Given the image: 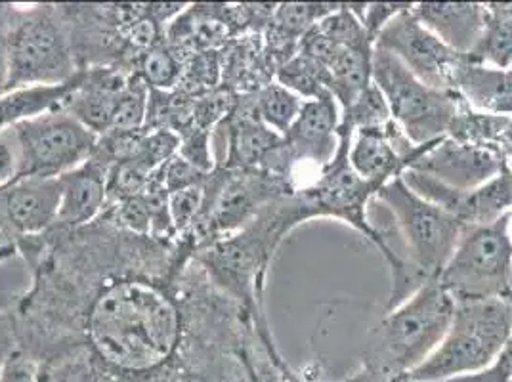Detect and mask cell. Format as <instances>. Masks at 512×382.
<instances>
[{"label": "cell", "instance_id": "obj_22", "mask_svg": "<svg viewBox=\"0 0 512 382\" xmlns=\"http://www.w3.org/2000/svg\"><path fill=\"white\" fill-rule=\"evenodd\" d=\"M373 46L362 44L342 48L329 65L331 94L342 109L352 106L369 85H373Z\"/></svg>", "mask_w": 512, "mask_h": 382}, {"label": "cell", "instance_id": "obj_30", "mask_svg": "<svg viewBox=\"0 0 512 382\" xmlns=\"http://www.w3.org/2000/svg\"><path fill=\"white\" fill-rule=\"evenodd\" d=\"M390 107L386 104V98L383 92L377 88V85L367 86L358 100L350 107L344 109L342 115V125L360 130V128L383 127L390 121Z\"/></svg>", "mask_w": 512, "mask_h": 382}, {"label": "cell", "instance_id": "obj_28", "mask_svg": "<svg viewBox=\"0 0 512 382\" xmlns=\"http://www.w3.org/2000/svg\"><path fill=\"white\" fill-rule=\"evenodd\" d=\"M220 54L216 50L197 52L192 58H188L182 67V77L178 83V90L186 96L203 98L216 90L220 81Z\"/></svg>", "mask_w": 512, "mask_h": 382}, {"label": "cell", "instance_id": "obj_4", "mask_svg": "<svg viewBox=\"0 0 512 382\" xmlns=\"http://www.w3.org/2000/svg\"><path fill=\"white\" fill-rule=\"evenodd\" d=\"M453 312L455 300L438 279L430 281L371 331L365 360L379 373L407 375L448 335Z\"/></svg>", "mask_w": 512, "mask_h": 382}, {"label": "cell", "instance_id": "obj_24", "mask_svg": "<svg viewBox=\"0 0 512 382\" xmlns=\"http://www.w3.org/2000/svg\"><path fill=\"white\" fill-rule=\"evenodd\" d=\"M256 113L262 123L283 138L299 117L304 102L285 86L268 83L255 92Z\"/></svg>", "mask_w": 512, "mask_h": 382}, {"label": "cell", "instance_id": "obj_39", "mask_svg": "<svg viewBox=\"0 0 512 382\" xmlns=\"http://www.w3.org/2000/svg\"><path fill=\"white\" fill-rule=\"evenodd\" d=\"M16 255V247L12 243H6V241H0V260L4 258H10V256Z\"/></svg>", "mask_w": 512, "mask_h": 382}, {"label": "cell", "instance_id": "obj_16", "mask_svg": "<svg viewBox=\"0 0 512 382\" xmlns=\"http://www.w3.org/2000/svg\"><path fill=\"white\" fill-rule=\"evenodd\" d=\"M226 127V170L256 169L281 144V136L266 127L256 113L255 94L237 98Z\"/></svg>", "mask_w": 512, "mask_h": 382}, {"label": "cell", "instance_id": "obj_23", "mask_svg": "<svg viewBox=\"0 0 512 382\" xmlns=\"http://www.w3.org/2000/svg\"><path fill=\"white\" fill-rule=\"evenodd\" d=\"M486 29L472 52L469 64H491L495 69H512V16L507 4H488Z\"/></svg>", "mask_w": 512, "mask_h": 382}, {"label": "cell", "instance_id": "obj_3", "mask_svg": "<svg viewBox=\"0 0 512 382\" xmlns=\"http://www.w3.org/2000/svg\"><path fill=\"white\" fill-rule=\"evenodd\" d=\"M308 218L312 216L299 191L278 197L256 214L241 234L209 249L203 262L220 287L255 312L262 276L279 241Z\"/></svg>", "mask_w": 512, "mask_h": 382}, {"label": "cell", "instance_id": "obj_32", "mask_svg": "<svg viewBox=\"0 0 512 382\" xmlns=\"http://www.w3.org/2000/svg\"><path fill=\"white\" fill-rule=\"evenodd\" d=\"M0 382H44L39 361L22 346L12 348L0 365Z\"/></svg>", "mask_w": 512, "mask_h": 382}, {"label": "cell", "instance_id": "obj_14", "mask_svg": "<svg viewBox=\"0 0 512 382\" xmlns=\"http://www.w3.org/2000/svg\"><path fill=\"white\" fill-rule=\"evenodd\" d=\"M505 163L507 159L497 149L472 146L444 136L434 140L409 170L432 176L449 188L469 191L488 184Z\"/></svg>", "mask_w": 512, "mask_h": 382}, {"label": "cell", "instance_id": "obj_19", "mask_svg": "<svg viewBox=\"0 0 512 382\" xmlns=\"http://www.w3.org/2000/svg\"><path fill=\"white\" fill-rule=\"evenodd\" d=\"M127 81L106 69H86L85 83L69 98L64 109L96 136H104Z\"/></svg>", "mask_w": 512, "mask_h": 382}, {"label": "cell", "instance_id": "obj_26", "mask_svg": "<svg viewBox=\"0 0 512 382\" xmlns=\"http://www.w3.org/2000/svg\"><path fill=\"white\" fill-rule=\"evenodd\" d=\"M150 92V86L144 83V79L138 73H134L119 96V102H117L113 119H111V127L107 132L144 130L146 121H148Z\"/></svg>", "mask_w": 512, "mask_h": 382}, {"label": "cell", "instance_id": "obj_15", "mask_svg": "<svg viewBox=\"0 0 512 382\" xmlns=\"http://www.w3.org/2000/svg\"><path fill=\"white\" fill-rule=\"evenodd\" d=\"M60 203V178L20 180L0 190V220L20 235L41 234L56 224Z\"/></svg>", "mask_w": 512, "mask_h": 382}, {"label": "cell", "instance_id": "obj_9", "mask_svg": "<svg viewBox=\"0 0 512 382\" xmlns=\"http://www.w3.org/2000/svg\"><path fill=\"white\" fill-rule=\"evenodd\" d=\"M20 148L18 180L60 178L92 157L98 138L65 109L52 111L14 127Z\"/></svg>", "mask_w": 512, "mask_h": 382}, {"label": "cell", "instance_id": "obj_38", "mask_svg": "<svg viewBox=\"0 0 512 382\" xmlns=\"http://www.w3.org/2000/svg\"><path fill=\"white\" fill-rule=\"evenodd\" d=\"M8 25V23H6ZM8 75H10V67H8V44H6V29L0 27V96L6 92L8 86Z\"/></svg>", "mask_w": 512, "mask_h": 382}, {"label": "cell", "instance_id": "obj_41", "mask_svg": "<svg viewBox=\"0 0 512 382\" xmlns=\"http://www.w3.org/2000/svg\"><path fill=\"white\" fill-rule=\"evenodd\" d=\"M2 27H4V25H2Z\"/></svg>", "mask_w": 512, "mask_h": 382}, {"label": "cell", "instance_id": "obj_10", "mask_svg": "<svg viewBox=\"0 0 512 382\" xmlns=\"http://www.w3.org/2000/svg\"><path fill=\"white\" fill-rule=\"evenodd\" d=\"M352 128L339 125V148L333 161L323 169L318 182L299 191L310 216H335L344 222L352 224L356 230L371 239L384 255L383 239L373 232L371 224L365 218V205L373 195H377L379 188L365 182L356 174L350 165V148H352Z\"/></svg>", "mask_w": 512, "mask_h": 382}, {"label": "cell", "instance_id": "obj_35", "mask_svg": "<svg viewBox=\"0 0 512 382\" xmlns=\"http://www.w3.org/2000/svg\"><path fill=\"white\" fill-rule=\"evenodd\" d=\"M20 148L12 128L0 130V190L14 184L20 174Z\"/></svg>", "mask_w": 512, "mask_h": 382}, {"label": "cell", "instance_id": "obj_17", "mask_svg": "<svg viewBox=\"0 0 512 382\" xmlns=\"http://www.w3.org/2000/svg\"><path fill=\"white\" fill-rule=\"evenodd\" d=\"M413 14L453 52L467 56L486 29L488 8L467 2H425L413 6Z\"/></svg>", "mask_w": 512, "mask_h": 382}, {"label": "cell", "instance_id": "obj_12", "mask_svg": "<svg viewBox=\"0 0 512 382\" xmlns=\"http://www.w3.org/2000/svg\"><path fill=\"white\" fill-rule=\"evenodd\" d=\"M337 100L327 94L318 100H306L297 121L287 130L260 169L270 170L291 180V169L300 161L318 163L323 169L333 161L339 148Z\"/></svg>", "mask_w": 512, "mask_h": 382}, {"label": "cell", "instance_id": "obj_13", "mask_svg": "<svg viewBox=\"0 0 512 382\" xmlns=\"http://www.w3.org/2000/svg\"><path fill=\"white\" fill-rule=\"evenodd\" d=\"M400 176L409 190L457 218L463 228L491 224L512 207V170L509 161L488 184L469 191L449 188L432 176L415 170H404Z\"/></svg>", "mask_w": 512, "mask_h": 382}, {"label": "cell", "instance_id": "obj_40", "mask_svg": "<svg viewBox=\"0 0 512 382\" xmlns=\"http://www.w3.org/2000/svg\"><path fill=\"white\" fill-rule=\"evenodd\" d=\"M12 350V344H0V365H2V361H4V358H6V354Z\"/></svg>", "mask_w": 512, "mask_h": 382}, {"label": "cell", "instance_id": "obj_37", "mask_svg": "<svg viewBox=\"0 0 512 382\" xmlns=\"http://www.w3.org/2000/svg\"><path fill=\"white\" fill-rule=\"evenodd\" d=\"M512 381V335L499 352L497 363L491 367L490 371L474 375V377H457L451 382H511Z\"/></svg>", "mask_w": 512, "mask_h": 382}, {"label": "cell", "instance_id": "obj_6", "mask_svg": "<svg viewBox=\"0 0 512 382\" xmlns=\"http://www.w3.org/2000/svg\"><path fill=\"white\" fill-rule=\"evenodd\" d=\"M6 44L10 67L6 92L23 86L62 85L79 73L73 39L58 10L50 6L16 12L6 25Z\"/></svg>", "mask_w": 512, "mask_h": 382}, {"label": "cell", "instance_id": "obj_2", "mask_svg": "<svg viewBox=\"0 0 512 382\" xmlns=\"http://www.w3.org/2000/svg\"><path fill=\"white\" fill-rule=\"evenodd\" d=\"M375 197L383 203L394 222V228H386L400 235L404 243V270L400 276L392 277V293L386 306V310L392 312L427 283L438 279L465 228L444 209L409 190L402 176L384 184Z\"/></svg>", "mask_w": 512, "mask_h": 382}, {"label": "cell", "instance_id": "obj_25", "mask_svg": "<svg viewBox=\"0 0 512 382\" xmlns=\"http://www.w3.org/2000/svg\"><path fill=\"white\" fill-rule=\"evenodd\" d=\"M279 85L295 90L308 100H318L331 94V73L325 65L302 54L293 56L287 64L281 65L276 73Z\"/></svg>", "mask_w": 512, "mask_h": 382}, {"label": "cell", "instance_id": "obj_11", "mask_svg": "<svg viewBox=\"0 0 512 382\" xmlns=\"http://www.w3.org/2000/svg\"><path fill=\"white\" fill-rule=\"evenodd\" d=\"M375 46L392 52L421 83L436 90H455V73L463 56L430 33L415 18L413 6L384 25Z\"/></svg>", "mask_w": 512, "mask_h": 382}, {"label": "cell", "instance_id": "obj_8", "mask_svg": "<svg viewBox=\"0 0 512 382\" xmlns=\"http://www.w3.org/2000/svg\"><path fill=\"white\" fill-rule=\"evenodd\" d=\"M512 214L486 226L465 228L438 283L455 302L512 298Z\"/></svg>", "mask_w": 512, "mask_h": 382}, {"label": "cell", "instance_id": "obj_27", "mask_svg": "<svg viewBox=\"0 0 512 382\" xmlns=\"http://www.w3.org/2000/svg\"><path fill=\"white\" fill-rule=\"evenodd\" d=\"M182 67L184 64L178 54H174L167 44H157L142 54L138 75L151 90L167 92L180 83Z\"/></svg>", "mask_w": 512, "mask_h": 382}, {"label": "cell", "instance_id": "obj_7", "mask_svg": "<svg viewBox=\"0 0 512 382\" xmlns=\"http://www.w3.org/2000/svg\"><path fill=\"white\" fill-rule=\"evenodd\" d=\"M373 83L383 92L394 123L415 146L448 136L459 107L467 102L455 90H436L421 83L381 46H373Z\"/></svg>", "mask_w": 512, "mask_h": 382}, {"label": "cell", "instance_id": "obj_36", "mask_svg": "<svg viewBox=\"0 0 512 382\" xmlns=\"http://www.w3.org/2000/svg\"><path fill=\"white\" fill-rule=\"evenodd\" d=\"M411 6L413 4H367L360 16V22H362L367 37L375 44L384 25Z\"/></svg>", "mask_w": 512, "mask_h": 382}, {"label": "cell", "instance_id": "obj_29", "mask_svg": "<svg viewBox=\"0 0 512 382\" xmlns=\"http://www.w3.org/2000/svg\"><path fill=\"white\" fill-rule=\"evenodd\" d=\"M341 4H279L274 12L272 27L285 37L299 41L316 23L333 14Z\"/></svg>", "mask_w": 512, "mask_h": 382}, {"label": "cell", "instance_id": "obj_33", "mask_svg": "<svg viewBox=\"0 0 512 382\" xmlns=\"http://www.w3.org/2000/svg\"><path fill=\"white\" fill-rule=\"evenodd\" d=\"M161 180L163 186L169 193L174 191L186 190L192 186H199L207 180L209 174H203L201 170L195 169L186 159H182L180 155H174L169 163H165L161 169Z\"/></svg>", "mask_w": 512, "mask_h": 382}, {"label": "cell", "instance_id": "obj_1", "mask_svg": "<svg viewBox=\"0 0 512 382\" xmlns=\"http://www.w3.org/2000/svg\"><path fill=\"white\" fill-rule=\"evenodd\" d=\"M86 335L96 356L127 375H144L171 360L180 344L176 300L144 279L106 285L90 304Z\"/></svg>", "mask_w": 512, "mask_h": 382}, {"label": "cell", "instance_id": "obj_20", "mask_svg": "<svg viewBox=\"0 0 512 382\" xmlns=\"http://www.w3.org/2000/svg\"><path fill=\"white\" fill-rule=\"evenodd\" d=\"M85 79L86 69H81L71 81L62 85L23 86L2 94L0 96V130L64 109L69 98L85 83Z\"/></svg>", "mask_w": 512, "mask_h": 382}, {"label": "cell", "instance_id": "obj_21", "mask_svg": "<svg viewBox=\"0 0 512 382\" xmlns=\"http://www.w3.org/2000/svg\"><path fill=\"white\" fill-rule=\"evenodd\" d=\"M455 90L478 109L491 115H512V69L463 62L455 73Z\"/></svg>", "mask_w": 512, "mask_h": 382}, {"label": "cell", "instance_id": "obj_34", "mask_svg": "<svg viewBox=\"0 0 512 382\" xmlns=\"http://www.w3.org/2000/svg\"><path fill=\"white\" fill-rule=\"evenodd\" d=\"M115 220L119 222V226H123L132 234L142 235V237H148L151 234L150 213L142 195L117 203Z\"/></svg>", "mask_w": 512, "mask_h": 382}, {"label": "cell", "instance_id": "obj_5", "mask_svg": "<svg viewBox=\"0 0 512 382\" xmlns=\"http://www.w3.org/2000/svg\"><path fill=\"white\" fill-rule=\"evenodd\" d=\"M512 335V298L461 300L448 335L407 381L440 382L491 365Z\"/></svg>", "mask_w": 512, "mask_h": 382}, {"label": "cell", "instance_id": "obj_31", "mask_svg": "<svg viewBox=\"0 0 512 382\" xmlns=\"http://www.w3.org/2000/svg\"><path fill=\"white\" fill-rule=\"evenodd\" d=\"M203 184L169 193V209H171L172 224L176 232H186L195 226L203 209V195H205Z\"/></svg>", "mask_w": 512, "mask_h": 382}, {"label": "cell", "instance_id": "obj_18", "mask_svg": "<svg viewBox=\"0 0 512 382\" xmlns=\"http://www.w3.org/2000/svg\"><path fill=\"white\" fill-rule=\"evenodd\" d=\"M107 172V165L90 157L79 169L60 176L62 203L54 226L73 232L98 216L106 203Z\"/></svg>", "mask_w": 512, "mask_h": 382}]
</instances>
